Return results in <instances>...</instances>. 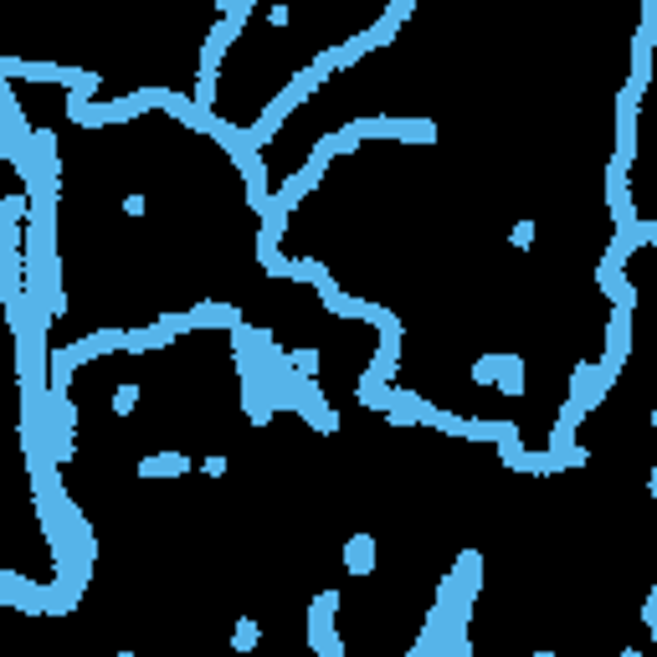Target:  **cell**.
<instances>
[{
    "label": "cell",
    "mask_w": 657,
    "mask_h": 657,
    "mask_svg": "<svg viewBox=\"0 0 657 657\" xmlns=\"http://www.w3.org/2000/svg\"><path fill=\"white\" fill-rule=\"evenodd\" d=\"M529 242H534V221L524 216V221H513V231H509V246H513V252H529Z\"/></svg>",
    "instance_id": "cell-7"
},
{
    "label": "cell",
    "mask_w": 657,
    "mask_h": 657,
    "mask_svg": "<svg viewBox=\"0 0 657 657\" xmlns=\"http://www.w3.org/2000/svg\"><path fill=\"white\" fill-rule=\"evenodd\" d=\"M119 657H139V653H129V647H123V653H119Z\"/></svg>",
    "instance_id": "cell-13"
},
{
    "label": "cell",
    "mask_w": 657,
    "mask_h": 657,
    "mask_svg": "<svg viewBox=\"0 0 657 657\" xmlns=\"http://www.w3.org/2000/svg\"><path fill=\"white\" fill-rule=\"evenodd\" d=\"M195 468H201V478H226V468H231V462H226V452H205Z\"/></svg>",
    "instance_id": "cell-6"
},
{
    "label": "cell",
    "mask_w": 657,
    "mask_h": 657,
    "mask_svg": "<svg viewBox=\"0 0 657 657\" xmlns=\"http://www.w3.org/2000/svg\"><path fill=\"white\" fill-rule=\"evenodd\" d=\"M287 365H293V375H304V380H319L324 354H319V349H287Z\"/></svg>",
    "instance_id": "cell-5"
},
{
    "label": "cell",
    "mask_w": 657,
    "mask_h": 657,
    "mask_svg": "<svg viewBox=\"0 0 657 657\" xmlns=\"http://www.w3.org/2000/svg\"><path fill=\"white\" fill-rule=\"evenodd\" d=\"M653 437H657V411H653Z\"/></svg>",
    "instance_id": "cell-14"
},
{
    "label": "cell",
    "mask_w": 657,
    "mask_h": 657,
    "mask_svg": "<svg viewBox=\"0 0 657 657\" xmlns=\"http://www.w3.org/2000/svg\"><path fill=\"white\" fill-rule=\"evenodd\" d=\"M529 657H560V653H529Z\"/></svg>",
    "instance_id": "cell-12"
},
{
    "label": "cell",
    "mask_w": 657,
    "mask_h": 657,
    "mask_svg": "<svg viewBox=\"0 0 657 657\" xmlns=\"http://www.w3.org/2000/svg\"><path fill=\"white\" fill-rule=\"evenodd\" d=\"M144 205H149V201H144V190H129V195H123V216H129V221H139Z\"/></svg>",
    "instance_id": "cell-8"
},
{
    "label": "cell",
    "mask_w": 657,
    "mask_h": 657,
    "mask_svg": "<svg viewBox=\"0 0 657 657\" xmlns=\"http://www.w3.org/2000/svg\"><path fill=\"white\" fill-rule=\"evenodd\" d=\"M375 565H380V545H375V534H349L345 539V570L354 575V580H370L375 575Z\"/></svg>",
    "instance_id": "cell-1"
},
{
    "label": "cell",
    "mask_w": 657,
    "mask_h": 657,
    "mask_svg": "<svg viewBox=\"0 0 657 657\" xmlns=\"http://www.w3.org/2000/svg\"><path fill=\"white\" fill-rule=\"evenodd\" d=\"M257 642H262V621H257V616H237V627H231V653L252 657Z\"/></svg>",
    "instance_id": "cell-3"
},
{
    "label": "cell",
    "mask_w": 657,
    "mask_h": 657,
    "mask_svg": "<svg viewBox=\"0 0 657 657\" xmlns=\"http://www.w3.org/2000/svg\"><path fill=\"white\" fill-rule=\"evenodd\" d=\"M267 21H272V26H287V21H293V11H287V5H272V11H267Z\"/></svg>",
    "instance_id": "cell-9"
},
{
    "label": "cell",
    "mask_w": 657,
    "mask_h": 657,
    "mask_svg": "<svg viewBox=\"0 0 657 657\" xmlns=\"http://www.w3.org/2000/svg\"><path fill=\"white\" fill-rule=\"evenodd\" d=\"M621 657H647V653H642V647H621Z\"/></svg>",
    "instance_id": "cell-11"
},
{
    "label": "cell",
    "mask_w": 657,
    "mask_h": 657,
    "mask_svg": "<svg viewBox=\"0 0 657 657\" xmlns=\"http://www.w3.org/2000/svg\"><path fill=\"white\" fill-rule=\"evenodd\" d=\"M195 468L190 452H144L139 457V478H185Z\"/></svg>",
    "instance_id": "cell-2"
},
{
    "label": "cell",
    "mask_w": 657,
    "mask_h": 657,
    "mask_svg": "<svg viewBox=\"0 0 657 657\" xmlns=\"http://www.w3.org/2000/svg\"><path fill=\"white\" fill-rule=\"evenodd\" d=\"M144 386L139 380H123V386H113V395H108V406H113V416H134V406H139Z\"/></svg>",
    "instance_id": "cell-4"
},
{
    "label": "cell",
    "mask_w": 657,
    "mask_h": 657,
    "mask_svg": "<svg viewBox=\"0 0 657 657\" xmlns=\"http://www.w3.org/2000/svg\"><path fill=\"white\" fill-rule=\"evenodd\" d=\"M647 493H653V498H657V468L647 472Z\"/></svg>",
    "instance_id": "cell-10"
}]
</instances>
